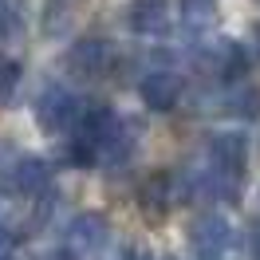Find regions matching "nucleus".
I'll list each match as a JSON object with an SVG mask.
<instances>
[{
    "label": "nucleus",
    "instance_id": "1",
    "mask_svg": "<svg viewBox=\"0 0 260 260\" xmlns=\"http://www.w3.org/2000/svg\"><path fill=\"white\" fill-rule=\"evenodd\" d=\"M244 162H248V138L237 134V130H225V134H213L209 138V166L213 178L221 181L225 189H233L244 174Z\"/></svg>",
    "mask_w": 260,
    "mask_h": 260
},
{
    "label": "nucleus",
    "instance_id": "2",
    "mask_svg": "<svg viewBox=\"0 0 260 260\" xmlns=\"http://www.w3.org/2000/svg\"><path fill=\"white\" fill-rule=\"evenodd\" d=\"M63 63H67V71H71L75 79L95 83V79H107L114 71L118 51H114V44H107V40H79L75 48L67 51Z\"/></svg>",
    "mask_w": 260,
    "mask_h": 260
},
{
    "label": "nucleus",
    "instance_id": "3",
    "mask_svg": "<svg viewBox=\"0 0 260 260\" xmlns=\"http://www.w3.org/2000/svg\"><path fill=\"white\" fill-rule=\"evenodd\" d=\"M197 71H205L213 79H241L248 71V55L237 40H217L213 48H201L197 51Z\"/></svg>",
    "mask_w": 260,
    "mask_h": 260
},
{
    "label": "nucleus",
    "instance_id": "4",
    "mask_svg": "<svg viewBox=\"0 0 260 260\" xmlns=\"http://www.w3.org/2000/svg\"><path fill=\"white\" fill-rule=\"evenodd\" d=\"M75 118H79V103H75V95L63 91V87H48V91L40 95V103H36V122L44 130H51V134L71 130Z\"/></svg>",
    "mask_w": 260,
    "mask_h": 260
},
{
    "label": "nucleus",
    "instance_id": "5",
    "mask_svg": "<svg viewBox=\"0 0 260 260\" xmlns=\"http://www.w3.org/2000/svg\"><path fill=\"white\" fill-rule=\"evenodd\" d=\"M48 166L40 162V158H20L12 170H8V178H4V185L12 189L16 197H36L48 189Z\"/></svg>",
    "mask_w": 260,
    "mask_h": 260
},
{
    "label": "nucleus",
    "instance_id": "6",
    "mask_svg": "<svg viewBox=\"0 0 260 260\" xmlns=\"http://www.w3.org/2000/svg\"><path fill=\"white\" fill-rule=\"evenodd\" d=\"M138 197H142V213L154 217V221H162L166 213L174 209V201H178V185H174L170 174H150L142 181V193Z\"/></svg>",
    "mask_w": 260,
    "mask_h": 260
},
{
    "label": "nucleus",
    "instance_id": "7",
    "mask_svg": "<svg viewBox=\"0 0 260 260\" xmlns=\"http://www.w3.org/2000/svg\"><path fill=\"white\" fill-rule=\"evenodd\" d=\"M138 91H142V103H146L150 111H174L178 99H181V83L170 71H150Z\"/></svg>",
    "mask_w": 260,
    "mask_h": 260
},
{
    "label": "nucleus",
    "instance_id": "8",
    "mask_svg": "<svg viewBox=\"0 0 260 260\" xmlns=\"http://www.w3.org/2000/svg\"><path fill=\"white\" fill-rule=\"evenodd\" d=\"M170 28V0H130V32L162 36Z\"/></svg>",
    "mask_w": 260,
    "mask_h": 260
},
{
    "label": "nucleus",
    "instance_id": "9",
    "mask_svg": "<svg viewBox=\"0 0 260 260\" xmlns=\"http://www.w3.org/2000/svg\"><path fill=\"white\" fill-rule=\"evenodd\" d=\"M225 244H229V225L221 217H201V221H193V248L205 260L221 256Z\"/></svg>",
    "mask_w": 260,
    "mask_h": 260
},
{
    "label": "nucleus",
    "instance_id": "10",
    "mask_svg": "<svg viewBox=\"0 0 260 260\" xmlns=\"http://www.w3.org/2000/svg\"><path fill=\"white\" fill-rule=\"evenodd\" d=\"M71 233H75V241H83L87 248H95V244L107 241V221L95 217V213H87V217H79V221L71 225Z\"/></svg>",
    "mask_w": 260,
    "mask_h": 260
},
{
    "label": "nucleus",
    "instance_id": "11",
    "mask_svg": "<svg viewBox=\"0 0 260 260\" xmlns=\"http://www.w3.org/2000/svg\"><path fill=\"white\" fill-rule=\"evenodd\" d=\"M229 111H233V114H244V118H256V114H260V91H256V87L237 91V99H229Z\"/></svg>",
    "mask_w": 260,
    "mask_h": 260
},
{
    "label": "nucleus",
    "instance_id": "12",
    "mask_svg": "<svg viewBox=\"0 0 260 260\" xmlns=\"http://www.w3.org/2000/svg\"><path fill=\"white\" fill-rule=\"evenodd\" d=\"M213 12H217V0H181V16L185 20H209Z\"/></svg>",
    "mask_w": 260,
    "mask_h": 260
},
{
    "label": "nucleus",
    "instance_id": "13",
    "mask_svg": "<svg viewBox=\"0 0 260 260\" xmlns=\"http://www.w3.org/2000/svg\"><path fill=\"white\" fill-rule=\"evenodd\" d=\"M16 79H20V67L16 63H0V103H8V99H12Z\"/></svg>",
    "mask_w": 260,
    "mask_h": 260
},
{
    "label": "nucleus",
    "instance_id": "14",
    "mask_svg": "<svg viewBox=\"0 0 260 260\" xmlns=\"http://www.w3.org/2000/svg\"><path fill=\"white\" fill-rule=\"evenodd\" d=\"M40 260H79L71 248H55V252H48V256H40Z\"/></svg>",
    "mask_w": 260,
    "mask_h": 260
},
{
    "label": "nucleus",
    "instance_id": "15",
    "mask_svg": "<svg viewBox=\"0 0 260 260\" xmlns=\"http://www.w3.org/2000/svg\"><path fill=\"white\" fill-rule=\"evenodd\" d=\"M252 248H256V260H260V229L252 233Z\"/></svg>",
    "mask_w": 260,
    "mask_h": 260
},
{
    "label": "nucleus",
    "instance_id": "16",
    "mask_svg": "<svg viewBox=\"0 0 260 260\" xmlns=\"http://www.w3.org/2000/svg\"><path fill=\"white\" fill-rule=\"evenodd\" d=\"M0 260H12V256H8V252H4V244H0Z\"/></svg>",
    "mask_w": 260,
    "mask_h": 260
},
{
    "label": "nucleus",
    "instance_id": "17",
    "mask_svg": "<svg viewBox=\"0 0 260 260\" xmlns=\"http://www.w3.org/2000/svg\"><path fill=\"white\" fill-rule=\"evenodd\" d=\"M256 48H260V24H256Z\"/></svg>",
    "mask_w": 260,
    "mask_h": 260
}]
</instances>
